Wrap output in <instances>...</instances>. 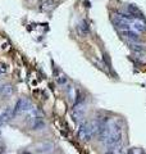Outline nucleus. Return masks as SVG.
Instances as JSON below:
<instances>
[{
  "label": "nucleus",
  "instance_id": "obj_4",
  "mask_svg": "<svg viewBox=\"0 0 146 154\" xmlns=\"http://www.w3.org/2000/svg\"><path fill=\"white\" fill-rule=\"evenodd\" d=\"M72 116L75 118V121H81L85 116V104L82 102H77L72 110Z\"/></svg>",
  "mask_w": 146,
  "mask_h": 154
},
{
  "label": "nucleus",
  "instance_id": "obj_1",
  "mask_svg": "<svg viewBox=\"0 0 146 154\" xmlns=\"http://www.w3.org/2000/svg\"><path fill=\"white\" fill-rule=\"evenodd\" d=\"M120 143H122V123L119 119H114L109 125V134L104 144L109 149H114L119 146Z\"/></svg>",
  "mask_w": 146,
  "mask_h": 154
},
{
  "label": "nucleus",
  "instance_id": "obj_9",
  "mask_svg": "<svg viewBox=\"0 0 146 154\" xmlns=\"http://www.w3.org/2000/svg\"><path fill=\"white\" fill-rule=\"evenodd\" d=\"M80 30H81V32L84 33V35H85V33H87V32H89V27H87V23H86L85 21L81 23V26H80Z\"/></svg>",
  "mask_w": 146,
  "mask_h": 154
},
{
  "label": "nucleus",
  "instance_id": "obj_5",
  "mask_svg": "<svg viewBox=\"0 0 146 154\" xmlns=\"http://www.w3.org/2000/svg\"><path fill=\"white\" fill-rule=\"evenodd\" d=\"M119 33L122 35V37H124L126 40H128L129 42H136V41H138V32H136L133 31L132 28H126V30H120Z\"/></svg>",
  "mask_w": 146,
  "mask_h": 154
},
{
  "label": "nucleus",
  "instance_id": "obj_3",
  "mask_svg": "<svg viewBox=\"0 0 146 154\" xmlns=\"http://www.w3.org/2000/svg\"><path fill=\"white\" fill-rule=\"evenodd\" d=\"M32 104L31 102L28 100L27 98H21L18 100V102L16 103V105H14L13 108V113L14 116H19V114H24V113H28L30 110L32 109Z\"/></svg>",
  "mask_w": 146,
  "mask_h": 154
},
{
  "label": "nucleus",
  "instance_id": "obj_2",
  "mask_svg": "<svg viewBox=\"0 0 146 154\" xmlns=\"http://www.w3.org/2000/svg\"><path fill=\"white\" fill-rule=\"evenodd\" d=\"M99 128H100V122H97V121L84 122L78 128V136L84 141H87V140H90L95 134L99 132Z\"/></svg>",
  "mask_w": 146,
  "mask_h": 154
},
{
  "label": "nucleus",
  "instance_id": "obj_8",
  "mask_svg": "<svg viewBox=\"0 0 146 154\" xmlns=\"http://www.w3.org/2000/svg\"><path fill=\"white\" fill-rule=\"evenodd\" d=\"M13 93L12 85H2L0 86V95L2 96H9Z\"/></svg>",
  "mask_w": 146,
  "mask_h": 154
},
{
  "label": "nucleus",
  "instance_id": "obj_6",
  "mask_svg": "<svg viewBox=\"0 0 146 154\" xmlns=\"http://www.w3.org/2000/svg\"><path fill=\"white\" fill-rule=\"evenodd\" d=\"M53 144L50 143H42V144H37L33 148V153H37V154H49L53 152Z\"/></svg>",
  "mask_w": 146,
  "mask_h": 154
},
{
  "label": "nucleus",
  "instance_id": "obj_7",
  "mask_svg": "<svg viewBox=\"0 0 146 154\" xmlns=\"http://www.w3.org/2000/svg\"><path fill=\"white\" fill-rule=\"evenodd\" d=\"M14 117V113H13V109L12 108H5L4 110H2V113H0V125H4L9 122L11 119Z\"/></svg>",
  "mask_w": 146,
  "mask_h": 154
}]
</instances>
